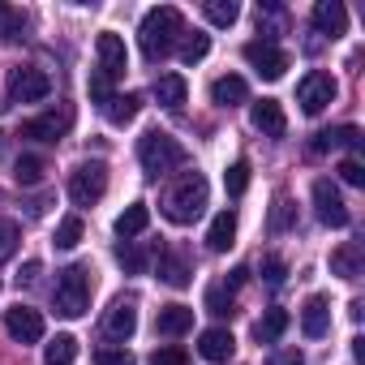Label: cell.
Returning a JSON list of instances; mask_svg holds the SVG:
<instances>
[{"label":"cell","instance_id":"6da1fadb","mask_svg":"<svg viewBox=\"0 0 365 365\" xmlns=\"http://www.w3.org/2000/svg\"><path fill=\"white\" fill-rule=\"evenodd\" d=\"M207 198H211L207 176H202V172H180V176L172 180V185L163 190V202H159V211H163L172 224H194V220L202 215Z\"/></svg>","mask_w":365,"mask_h":365},{"label":"cell","instance_id":"7a4b0ae2","mask_svg":"<svg viewBox=\"0 0 365 365\" xmlns=\"http://www.w3.org/2000/svg\"><path fill=\"white\" fill-rule=\"evenodd\" d=\"M180 35H185V18H180V9H172V5L150 9V14L142 18V26H138L142 56H146V61H163V56L180 43Z\"/></svg>","mask_w":365,"mask_h":365},{"label":"cell","instance_id":"3957f363","mask_svg":"<svg viewBox=\"0 0 365 365\" xmlns=\"http://www.w3.org/2000/svg\"><path fill=\"white\" fill-rule=\"evenodd\" d=\"M138 163H142V172H146L150 180H159V176H168V172H176V168H185V163H190V150L180 146L172 133L150 129V133L138 138Z\"/></svg>","mask_w":365,"mask_h":365},{"label":"cell","instance_id":"277c9868","mask_svg":"<svg viewBox=\"0 0 365 365\" xmlns=\"http://www.w3.org/2000/svg\"><path fill=\"white\" fill-rule=\"evenodd\" d=\"M91 292H95V284H91V267H82V262L65 267V271L56 275V292H52L56 314H65V318H82V314L91 309Z\"/></svg>","mask_w":365,"mask_h":365},{"label":"cell","instance_id":"5b68a950","mask_svg":"<svg viewBox=\"0 0 365 365\" xmlns=\"http://www.w3.org/2000/svg\"><path fill=\"white\" fill-rule=\"evenodd\" d=\"M103 194H108V163H103V159L78 163L73 176H69V198H73L78 207H95Z\"/></svg>","mask_w":365,"mask_h":365},{"label":"cell","instance_id":"8992f818","mask_svg":"<svg viewBox=\"0 0 365 365\" xmlns=\"http://www.w3.org/2000/svg\"><path fill=\"white\" fill-rule=\"evenodd\" d=\"M245 61H250V69L258 73V78H267V82H275V78H284L288 73V52L275 43V39H254V43H245Z\"/></svg>","mask_w":365,"mask_h":365},{"label":"cell","instance_id":"52a82bcc","mask_svg":"<svg viewBox=\"0 0 365 365\" xmlns=\"http://www.w3.org/2000/svg\"><path fill=\"white\" fill-rule=\"evenodd\" d=\"M48 95H52V78L43 69H31V65L9 69V103H39Z\"/></svg>","mask_w":365,"mask_h":365},{"label":"cell","instance_id":"ba28073f","mask_svg":"<svg viewBox=\"0 0 365 365\" xmlns=\"http://www.w3.org/2000/svg\"><path fill=\"white\" fill-rule=\"evenodd\" d=\"M335 78L331 73H322V69H309L305 78H301V86H297V103H301V112L305 116H318L327 103H335Z\"/></svg>","mask_w":365,"mask_h":365},{"label":"cell","instance_id":"9c48e42d","mask_svg":"<svg viewBox=\"0 0 365 365\" xmlns=\"http://www.w3.org/2000/svg\"><path fill=\"white\" fill-rule=\"evenodd\" d=\"M69 129H73V108L69 103H61V108H52L43 116L22 120V138H31V142H61Z\"/></svg>","mask_w":365,"mask_h":365},{"label":"cell","instance_id":"30bf717a","mask_svg":"<svg viewBox=\"0 0 365 365\" xmlns=\"http://www.w3.org/2000/svg\"><path fill=\"white\" fill-rule=\"evenodd\" d=\"M133 331H138V301H133V297L112 301V309L103 314V339H112V344H129Z\"/></svg>","mask_w":365,"mask_h":365},{"label":"cell","instance_id":"8fae6325","mask_svg":"<svg viewBox=\"0 0 365 365\" xmlns=\"http://www.w3.org/2000/svg\"><path fill=\"white\" fill-rule=\"evenodd\" d=\"M314 211H318V220L327 224V228H348V207H344V198H339V190L331 185V180L322 176V180H314Z\"/></svg>","mask_w":365,"mask_h":365},{"label":"cell","instance_id":"7c38bea8","mask_svg":"<svg viewBox=\"0 0 365 365\" xmlns=\"http://www.w3.org/2000/svg\"><path fill=\"white\" fill-rule=\"evenodd\" d=\"M5 331L18 344H39L43 339V314L31 305H14V309H5Z\"/></svg>","mask_w":365,"mask_h":365},{"label":"cell","instance_id":"4fadbf2b","mask_svg":"<svg viewBox=\"0 0 365 365\" xmlns=\"http://www.w3.org/2000/svg\"><path fill=\"white\" fill-rule=\"evenodd\" d=\"M95 52H99V73H103L108 82L125 78V69H129V52H125V39H120V35L103 31L99 43H95Z\"/></svg>","mask_w":365,"mask_h":365},{"label":"cell","instance_id":"5bb4252c","mask_svg":"<svg viewBox=\"0 0 365 365\" xmlns=\"http://www.w3.org/2000/svg\"><path fill=\"white\" fill-rule=\"evenodd\" d=\"M250 120L262 138H284L288 133V116H284V103L279 99H258L250 108Z\"/></svg>","mask_w":365,"mask_h":365},{"label":"cell","instance_id":"9a60e30c","mask_svg":"<svg viewBox=\"0 0 365 365\" xmlns=\"http://www.w3.org/2000/svg\"><path fill=\"white\" fill-rule=\"evenodd\" d=\"M301 331H305L309 339H322V335L331 331V301H327L322 292L305 297V305H301Z\"/></svg>","mask_w":365,"mask_h":365},{"label":"cell","instance_id":"2e32d148","mask_svg":"<svg viewBox=\"0 0 365 365\" xmlns=\"http://www.w3.org/2000/svg\"><path fill=\"white\" fill-rule=\"evenodd\" d=\"M198 352H202V361L224 365V361H232L237 339H232V331H228V327H211V331H202V335H198Z\"/></svg>","mask_w":365,"mask_h":365},{"label":"cell","instance_id":"e0dca14e","mask_svg":"<svg viewBox=\"0 0 365 365\" xmlns=\"http://www.w3.org/2000/svg\"><path fill=\"white\" fill-rule=\"evenodd\" d=\"M314 31L339 39L348 31V9L339 5V0H318V5H314Z\"/></svg>","mask_w":365,"mask_h":365},{"label":"cell","instance_id":"ac0fdd59","mask_svg":"<svg viewBox=\"0 0 365 365\" xmlns=\"http://www.w3.org/2000/svg\"><path fill=\"white\" fill-rule=\"evenodd\" d=\"M155 99H159V108L180 112V108H185V99H190L185 78H180V73H163V78H155Z\"/></svg>","mask_w":365,"mask_h":365},{"label":"cell","instance_id":"d6986e66","mask_svg":"<svg viewBox=\"0 0 365 365\" xmlns=\"http://www.w3.org/2000/svg\"><path fill=\"white\" fill-rule=\"evenodd\" d=\"M155 331L159 335H185V331H194V309L190 305H163L159 309V318H155Z\"/></svg>","mask_w":365,"mask_h":365},{"label":"cell","instance_id":"ffe728a7","mask_svg":"<svg viewBox=\"0 0 365 365\" xmlns=\"http://www.w3.org/2000/svg\"><path fill=\"white\" fill-rule=\"evenodd\" d=\"M245 99H250L245 78L224 73V78H215V82H211V103H220V108H237V103H245Z\"/></svg>","mask_w":365,"mask_h":365},{"label":"cell","instance_id":"44dd1931","mask_svg":"<svg viewBox=\"0 0 365 365\" xmlns=\"http://www.w3.org/2000/svg\"><path fill=\"white\" fill-rule=\"evenodd\" d=\"M232 241H237V215H232V211H220V215L211 220V228H207V250H211V254H228Z\"/></svg>","mask_w":365,"mask_h":365},{"label":"cell","instance_id":"7402d4cb","mask_svg":"<svg viewBox=\"0 0 365 365\" xmlns=\"http://www.w3.org/2000/svg\"><path fill=\"white\" fill-rule=\"evenodd\" d=\"M331 146H361V129L356 125H339V129H322L309 142V155H327Z\"/></svg>","mask_w":365,"mask_h":365},{"label":"cell","instance_id":"603a6c76","mask_svg":"<svg viewBox=\"0 0 365 365\" xmlns=\"http://www.w3.org/2000/svg\"><path fill=\"white\" fill-rule=\"evenodd\" d=\"M138 112H142V95H133V91H129V95H112V99L103 103V116H108L116 129H125L129 120H138Z\"/></svg>","mask_w":365,"mask_h":365},{"label":"cell","instance_id":"cb8c5ba5","mask_svg":"<svg viewBox=\"0 0 365 365\" xmlns=\"http://www.w3.org/2000/svg\"><path fill=\"white\" fill-rule=\"evenodd\" d=\"M146 224H150V207H146V202H133V207H125V211L116 215V237H120V241H133V237L146 232Z\"/></svg>","mask_w":365,"mask_h":365},{"label":"cell","instance_id":"d4e9b609","mask_svg":"<svg viewBox=\"0 0 365 365\" xmlns=\"http://www.w3.org/2000/svg\"><path fill=\"white\" fill-rule=\"evenodd\" d=\"M331 275H339V279H356L361 275V245L356 241H348V245H339L331 254Z\"/></svg>","mask_w":365,"mask_h":365},{"label":"cell","instance_id":"484cf974","mask_svg":"<svg viewBox=\"0 0 365 365\" xmlns=\"http://www.w3.org/2000/svg\"><path fill=\"white\" fill-rule=\"evenodd\" d=\"M284 331H288V309H267V314L254 322V339H258V344H275Z\"/></svg>","mask_w":365,"mask_h":365},{"label":"cell","instance_id":"4316f807","mask_svg":"<svg viewBox=\"0 0 365 365\" xmlns=\"http://www.w3.org/2000/svg\"><path fill=\"white\" fill-rule=\"evenodd\" d=\"M176 48H180V61L194 65V61H202V56L211 52V35H202V31H185Z\"/></svg>","mask_w":365,"mask_h":365},{"label":"cell","instance_id":"83f0119b","mask_svg":"<svg viewBox=\"0 0 365 365\" xmlns=\"http://www.w3.org/2000/svg\"><path fill=\"white\" fill-rule=\"evenodd\" d=\"M43 361H48V365H73V361H78V339H73V335H56V339L43 348Z\"/></svg>","mask_w":365,"mask_h":365},{"label":"cell","instance_id":"f1b7e54d","mask_svg":"<svg viewBox=\"0 0 365 365\" xmlns=\"http://www.w3.org/2000/svg\"><path fill=\"white\" fill-rule=\"evenodd\" d=\"M43 172H48V163H43L39 155H22V159L14 163V180H18V185H39Z\"/></svg>","mask_w":365,"mask_h":365},{"label":"cell","instance_id":"f546056e","mask_svg":"<svg viewBox=\"0 0 365 365\" xmlns=\"http://www.w3.org/2000/svg\"><path fill=\"white\" fill-rule=\"evenodd\" d=\"M202 14H207V22H211V26H232V22L241 18L237 0H207V5H202Z\"/></svg>","mask_w":365,"mask_h":365},{"label":"cell","instance_id":"4dcf8cb0","mask_svg":"<svg viewBox=\"0 0 365 365\" xmlns=\"http://www.w3.org/2000/svg\"><path fill=\"white\" fill-rule=\"evenodd\" d=\"M159 279L172 284V288H190V267L180 262V258H172V254H163L159 258Z\"/></svg>","mask_w":365,"mask_h":365},{"label":"cell","instance_id":"1f68e13d","mask_svg":"<svg viewBox=\"0 0 365 365\" xmlns=\"http://www.w3.org/2000/svg\"><path fill=\"white\" fill-rule=\"evenodd\" d=\"M82 232H86V224H82L78 215H65V220L56 224V250H73V245L82 241Z\"/></svg>","mask_w":365,"mask_h":365},{"label":"cell","instance_id":"d6a6232c","mask_svg":"<svg viewBox=\"0 0 365 365\" xmlns=\"http://www.w3.org/2000/svg\"><path fill=\"white\" fill-rule=\"evenodd\" d=\"M224 185H228V194H232V198H241V194L250 190V163H245V159H237V163L224 172Z\"/></svg>","mask_w":365,"mask_h":365},{"label":"cell","instance_id":"836d02e7","mask_svg":"<svg viewBox=\"0 0 365 365\" xmlns=\"http://www.w3.org/2000/svg\"><path fill=\"white\" fill-rule=\"evenodd\" d=\"M116 262H120L129 275H142V271H146V254H142L138 245H129V241H120V245H116Z\"/></svg>","mask_w":365,"mask_h":365},{"label":"cell","instance_id":"e575fe53","mask_svg":"<svg viewBox=\"0 0 365 365\" xmlns=\"http://www.w3.org/2000/svg\"><path fill=\"white\" fill-rule=\"evenodd\" d=\"M207 309H211L215 318H228V314H232V292H228L224 284L207 288Z\"/></svg>","mask_w":365,"mask_h":365},{"label":"cell","instance_id":"d590c367","mask_svg":"<svg viewBox=\"0 0 365 365\" xmlns=\"http://www.w3.org/2000/svg\"><path fill=\"white\" fill-rule=\"evenodd\" d=\"M18 241H22V232H18V224H14V220H0V262H5V258H14V250H18Z\"/></svg>","mask_w":365,"mask_h":365},{"label":"cell","instance_id":"8d00e7d4","mask_svg":"<svg viewBox=\"0 0 365 365\" xmlns=\"http://www.w3.org/2000/svg\"><path fill=\"white\" fill-rule=\"evenodd\" d=\"M95 365H138L129 348H99L95 352Z\"/></svg>","mask_w":365,"mask_h":365},{"label":"cell","instance_id":"74e56055","mask_svg":"<svg viewBox=\"0 0 365 365\" xmlns=\"http://www.w3.org/2000/svg\"><path fill=\"white\" fill-rule=\"evenodd\" d=\"M339 176H344V185H356V190H361V185H365V168H361V159H356V155L344 159V163H339Z\"/></svg>","mask_w":365,"mask_h":365},{"label":"cell","instance_id":"f35d334b","mask_svg":"<svg viewBox=\"0 0 365 365\" xmlns=\"http://www.w3.org/2000/svg\"><path fill=\"white\" fill-rule=\"evenodd\" d=\"M292 224V202L288 198H275V211H271V232H284Z\"/></svg>","mask_w":365,"mask_h":365},{"label":"cell","instance_id":"ab89813d","mask_svg":"<svg viewBox=\"0 0 365 365\" xmlns=\"http://www.w3.org/2000/svg\"><path fill=\"white\" fill-rule=\"evenodd\" d=\"M91 99H95V103H99V108H103V103H108V99H112V82H108V78H103V73H99V69H95V73H91Z\"/></svg>","mask_w":365,"mask_h":365},{"label":"cell","instance_id":"60d3db41","mask_svg":"<svg viewBox=\"0 0 365 365\" xmlns=\"http://www.w3.org/2000/svg\"><path fill=\"white\" fill-rule=\"evenodd\" d=\"M284 275H288L284 258H267V262H262V279H267L271 288H279V284H284Z\"/></svg>","mask_w":365,"mask_h":365},{"label":"cell","instance_id":"b9f144b4","mask_svg":"<svg viewBox=\"0 0 365 365\" xmlns=\"http://www.w3.org/2000/svg\"><path fill=\"white\" fill-rule=\"evenodd\" d=\"M267 365H305V356H301V348H275L267 356Z\"/></svg>","mask_w":365,"mask_h":365},{"label":"cell","instance_id":"7bdbcfd3","mask_svg":"<svg viewBox=\"0 0 365 365\" xmlns=\"http://www.w3.org/2000/svg\"><path fill=\"white\" fill-rule=\"evenodd\" d=\"M150 365H190V356L180 352V348H159V352L150 356Z\"/></svg>","mask_w":365,"mask_h":365},{"label":"cell","instance_id":"ee69618b","mask_svg":"<svg viewBox=\"0 0 365 365\" xmlns=\"http://www.w3.org/2000/svg\"><path fill=\"white\" fill-rule=\"evenodd\" d=\"M18 279H22V284H35V279H39V262H26V267H22V275H18Z\"/></svg>","mask_w":365,"mask_h":365},{"label":"cell","instance_id":"f6af8a7d","mask_svg":"<svg viewBox=\"0 0 365 365\" xmlns=\"http://www.w3.org/2000/svg\"><path fill=\"white\" fill-rule=\"evenodd\" d=\"M352 356H356V361H365V339H361V335L352 339Z\"/></svg>","mask_w":365,"mask_h":365},{"label":"cell","instance_id":"bcb514c9","mask_svg":"<svg viewBox=\"0 0 365 365\" xmlns=\"http://www.w3.org/2000/svg\"><path fill=\"white\" fill-rule=\"evenodd\" d=\"M5 18H9V9H5V5H0V22H5Z\"/></svg>","mask_w":365,"mask_h":365}]
</instances>
